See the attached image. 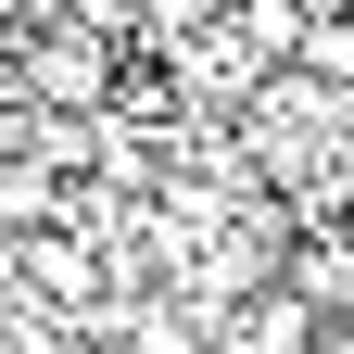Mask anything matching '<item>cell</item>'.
<instances>
[{
    "label": "cell",
    "mask_w": 354,
    "mask_h": 354,
    "mask_svg": "<svg viewBox=\"0 0 354 354\" xmlns=\"http://www.w3.org/2000/svg\"><path fill=\"white\" fill-rule=\"evenodd\" d=\"M13 102H38V114H114V26H38L13 51Z\"/></svg>",
    "instance_id": "1"
},
{
    "label": "cell",
    "mask_w": 354,
    "mask_h": 354,
    "mask_svg": "<svg viewBox=\"0 0 354 354\" xmlns=\"http://www.w3.org/2000/svg\"><path fill=\"white\" fill-rule=\"evenodd\" d=\"M291 76H304V88H329V102H354V13H342V0H317V13H304Z\"/></svg>",
    "instance_id": "2"
},
{
    "label": "cell",
    "mask_w": 354,
    "mask_h": 354,
    "mask_svg": "<svg viewBox=\"0 0 354 354\" xmlns=\"http://www.w3.org/2000/svg\"><path fill=\"white\" fill-rule=\"evenodd\" d=\"M329 228H342V241H354V203H342V215H329Z\"/></svg>",
    "instance_id": "3"
}]
</instances>
